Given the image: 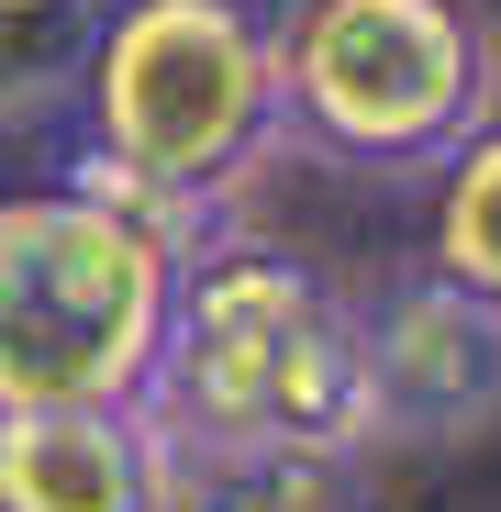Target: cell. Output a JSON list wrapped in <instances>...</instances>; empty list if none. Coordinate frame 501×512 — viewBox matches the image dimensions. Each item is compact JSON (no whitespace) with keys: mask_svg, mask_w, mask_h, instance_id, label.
<instances>
[{"mask_svg":"<svg viewBox=\"0 0 501 512\" xmlns=\"http://www.w3.org/2000/svg\"><path fill=\"white\" fill-rule=\"evenodd\" d=\"M167 512H379L357 446H257V457H179Z\"/></svg>","mask_w":501,"mask_h":512,"instance_id":"7","label":"cell"},{"mask_svg":"<svg viewBox=\"0 0 501 512\" xmlns=\"http://www.w3.org/2000/svg\"><path fill=\"white\" fill-rule=\"evenodd\" d=\"M112 0H0V123H56L90 78Z\"/></svg>","mask_w":501,"mask_h":512,"instance_id":"8","label":"cell"},{"mask_svg":"<svg viewBox=\"0 0 501 512\" xmlns=\"http://www.w3.org/2000/svg\"><path fill=\"white\" fill-rule=\"evenodd\" d=\"M179 457L145 412H0V512H167Z\"/></svg>","mask_w":501,"mask_h":512,"instance_id":"6","label":"cell"},{"mask_svg":"<svg viewBox=\"0 0 501 512\" xmlns=\"http://www.w3.org/2000/svg\"><path fill=\"white\" fill-rule=\"evenodd\" d=\"M424 268L479 290L501 312V112L435 167V201H424Z\"/></svg>","mask_w":501,"mask_h":512,"instance_id":"9","label":"cell"},{"mask_svg":"<svg viewBox=\"0 0 501 512\" xmlns=\"http://www.w3.org/2000/svg\"><path fill=\"white\" fill-rule=\"evenodd\" d=\"M78 179H112L167 223H234L245 179L279 156V56L257 0H112L78 78Z\"/></svg>","mask_w":501,"mask_h":512,"instance_id":"2","label":"cell"},{"mask_svg":"<svg viewBox=\"0 0 501 512\" xmlns=\"http://www.w3.org/2000/svg\"><path fill=\"white\" fill-rule=\"evenodd\" d=\"M357 357H368V435L379 446H457L501 412V312L424 256L357 290Z\"/></svg>","mask_w":501,"mask_h":512,"instance_id":"5","label":"cell"},{"mask_svg":"<svg viewBox=\"0 0 501 512\" xmlns=\"http://www.w3.org/2000/svg\"><path fill=\"white\" fill-rule=\"evenodd\" d=\"M190 245V223L78 167L0 190V412H145Z\"/></svg>","mask_w":501,"mask_h":512,"instance_id":"3","label":"cell"},{"mask_svg":"<svg viewBox=\"0 0 501 512\" xmlns=\"http://www.w3.org/2000/svg\"><path fill=\"white\" fill-rule=\"evenodd\" d=\"M257 12H279V0H257Z\"/></svg>","mask_w":501,"mask_h":512,"instance_id":"10","label":"cell"},{"mask_svg":"<svg viewBox=\"0 0 501 512\" xmlns=\"http://www.w3.org/2000/svg\"><path fill=\"white\" fill-rule=\"evenodd\" d=\"M145 423L167 457H257V446H379L357 290H334L301 245L257 223H212L179 256L167 346L145 379Z\"/></svg>","mask_w":501,"mask_h":512,"instance_id":"1","label":"cell"},{"mask_svg":"<svg viewBox=\"0 0 501 512\" xmlns=\"http://www.w3.org/2000/svg\"><path fill=\"white\" fill-rule=\"evenodd\" d=\"M279 145L357 179H435L501 112V23L479 0H279Z\"/></svg>","mask_w":501,"mask_h":512,"instance_id":"4","label":"cell"}]
</instances>
